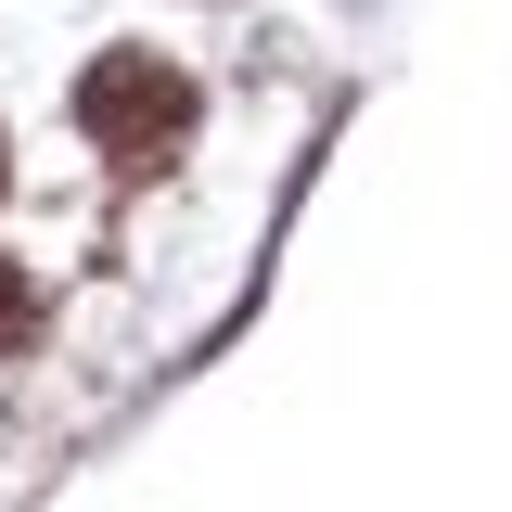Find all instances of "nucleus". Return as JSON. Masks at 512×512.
Instances as JSON below:
<instances>
[{
    "mask_svg": "<svg viewBox=\"0 0 512 512\" xmlns=\"http://www.w3.org/2000/svg\"><path fill=\"white\" fill-rule=\"evenodd\" d=\"M192 77L167 52H103L90 77H77V141L103 154V167H128V180H154V167H180L192 154Z\"/></svg>",
    "mask_w": 512,
    "mask_h": 512,
    "instance_id": "1",
    "label": "nucleus"
},
{
    "mask_svg": "<svg viewBox=\"0 0 512 512\" xmlns=\"http://www.w3.org/2000/svg\"><path fill=\"white\" fill-rule=\"evenodd\" d=\"M39 308H52V295H39V269H26V256H0V359H26V346H39Z\"/></svg>",
    "mask_w": 512,
    "mask_h": 512,
    "instance_id": "2",
    "label": "nucleus"
},
{
    "mask_svg": "<svg viewBox=\"0 0 512 512\" xmlns=\"http://www.w3.org/2000/svg\"><path fill=\"white\" fill-rule=\"evenodd\" d=\"M0 192H13V141H0Z\"/></svg>",
    "mask_w": 512,
    "mask_h": 512,
    "instance_id": "3",
    "label": "nucleus"
}]
</instances>
